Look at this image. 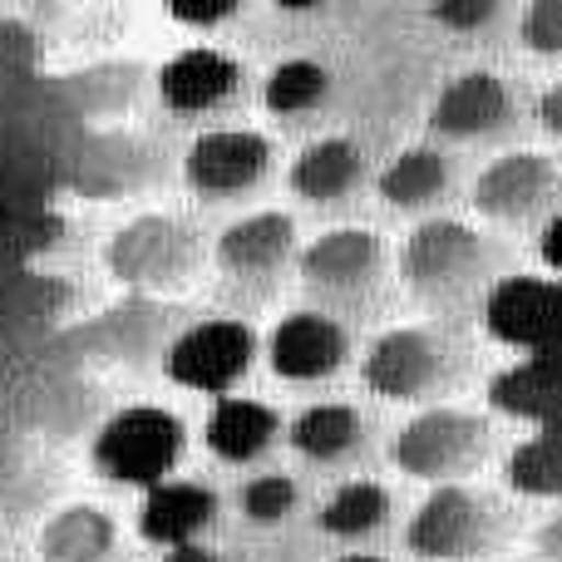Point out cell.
<instances>
[{"label":"cell","mask_w":562,"mask_h":562,"mask_svg":"<svg viewBox=\"0 0 562 562\" xmlns=\"http://www.w3.org/2000/svg\"><path fill=\"white\" fill-rule=\"evenodd\" d=\"M183 419L164 405H128L109 415L94 435V474L119 488H158L183 459Z\"/></svg>","instance_id":"1"},{"label":"cell","mask_w":562,"mask_h":562,"mask_svg":"<svg viewBox=\"0 0 562 562\" xmlns=\"http://www.w3.org/2000/svg\"><path fill=\"white\" fill-rule=\"evenodd\" d=\"M488 449V419L459 405H429L390 435V464L425 484H459Z\"/></svg>","instance_id":"2"},{"label":"cell","mask_w":562,"mask_h":562,"mask_svg":"<svg viewBox=\"0 0 562 562\" xmlns=\"http://www.w3.org/2000/svg\"><path fill=\"white\" fill-rule=\"evenodd\" d=\"M203 243L198 233L173 213H144L134 223H124L104 247V262L114 281L138 291H173L193 277Z\"/></svg>","instance_id":"3"},{"label":"cell","mask_w":562,"mask_h":562,"mask_svg":"<svg viewBox=\"0 0 562 562\" xmlns=\"http://www.w3.org/2000/svg\"><path fill=\"white\" fill-rule=\"evenodd\" d=\"M494 524L498 514L488 504V494H479L469 484H435L409 514L405 548L425 562H464L488 548Z\"/></svg>","instance_id":"4"},{"label":"cell","mask_w":562,"mask_h":562,"mask_svg":"<svg viewBox=\"0 0 562 562\" xmlns=\"http://www.w3.org/2000/svg\"><path fill=\"white\" fill-rule=\"evenodd\" d=\"M494 262L484 233L459 217H425L405 243V277L419 296H454L469 291Z\"/></svg>","instance_id":"5"},{"label":"cell","mask_w":562,"mask_h":562,"mask_svg":"<svg viewBox=\"0 0 562 562\" xmlns=\"http://www.w3.org/2000/svg\"><path fill=\"white\" fill-rule=\"evenodd\" d=\"M252 360H257V330L247 326V321L213 316V321L188 326L183 336L168 346L164 366H168V380L223 400V395H233V385L252 370Z\"/></svg>","instance_id":"6"},{"label":"cell","mask_w":562,"mask_h":562,"mask_svg":"<svg viewBox=\"0 0 562 562\" xmlns=\"http://www.w3.org/2000/svg\"><path fill=\"white\" fill-rule=\"evenodd\" d=\"M562 198V168L558 158L538 154V148H514V154H498L484 173L469 188V203L479 217L488 223H533L538 213H548Z\"/></svg>","instance_id":"7"},{"label":"cell","mask_w":562,"mask_h":562,"mask_svg":"<svg viewBox=\"0 0 562 562\" xmlns=\"http://www.w3.org/2000/svg\"><path fill=\"white\" fill-rule=\"evenodd\" d=\"M449 375V346L425 326H390L370 340L360 380L380 400H419Z\"/></svg>","instance_id":"8"},{"label":"cell","mask_w":562,"mask_h":562,"mask_svg":"<svg viewBox=\"0 0 562 562\" xmlns=\"http://www.w3.org/2000/svg\"><path fill=\"white\" fill-rule=\"evenodd\" d=\"M272 168V138L257 128H207L188 144L183 178L203 198H237L252 193Z\"/></svg>","instance_id":"9"},{"label":"cell","mask_w":562,"mask_h":562,"mask_svg":"<svg viewBox=\"0 0 562 562\" xmlns=\"http://www.w3.org/2000/svg\"><path fill=\"white\" fill-rule=\"evenodd\" d=\"M346 356H350L346 326L330 321L326 311H291L267 336V366H272V375L291 380V385H311V380L336 375L346 366Z\"/></svg>","instance_id":"10"},{"label":"cell","mask_w":562,"mask_h":562,"mask_svg":"<svg viewBox=\"0 0 562 562\" xmlns=\"http://www.w3.org/2000/svg\"><path fill=\"white\" fill-rule=\"evenodd\" d=\"M514 119V89L494 69H464L429 104V134L435 138H488Z\"/></svg>","instance_id":"11"},{"label":"cell","mask_w":562,"mask_h":562,"mask_svg":"<svg viewBox=\"0 0 562 562\" xmlns=\"http://www.w3.org/2000/svg\"><path fill=\"white\" fill-rule=\"evenodd\" d=\"M243 89V65L217 45H188L158 69V99L173 114H213Z\"/></svg>","instance_id":"12"},{"label":"cell","mask_w":562,"mask_h":562,"mask_svg":"<svg viewBox=\"0 0 562 562\" xmlns=\"http://www.w3.org/2000/svg\"><path fill=\"white\" fill-rule=\"evenodd\" d=\"M385 247L370 227H330L301 247V277L311 291H360L380 277Z\"/></svg>","instance_id":"13"},{"label":"cell","mask_w":562,"mask_h":562,"mask_svg":"<svg viewBox=\"0 0 562 562\" xmlns=\"http://www.w3.org/2000/svg\"><path fill=\"white\" fill-rule=\"evenodd\" d=\"M296 252V223L281 207H262V213H243L217 233V267L227 277H267L277 272L286 257Z\"/></svg>","instance_id":"14"},{"label":"cell","mask_w":562,"mask_h":562,"mask_svg":"<svg viewBox=\"0 0 562 562\" xmlns=\"http://www.w3.org/2000/svg\"><path fill=\"white\" fill-rule=\"evenodd\" d=\"M217 518V494L193 479H164L158 488H148L138 504V533L154 548H188L207 533V524Z\"/></svg>","instance_id":"15"},{"label":"cell","mask_w":562,"mask_h":562,"mask_svg":"<svg viewBox=\"0 0 562 562\" xmlns=\"http://www.w3.org/2000/svg\"><path fill=\"white\" fill-rule=\"evenodd\" d=\"M360 178H366V148L346 134H326L311 138L296 158H291V193L306 198V203H340L346 193H356Z\"/></svg>","instance_id":"16"},{"label":"cell","mask_w":562,"mask_h":562,"mask_svg":"<svg viewBox=\"0 0 562 562\" xmlns=\"http://www.w3.org/2000/svg\"><path fill=\"white\" fill-rule=\"evenodd\" d=\"M277 435H281L277 409L252 395H223L203 425L207 449L223 464H252V459H262L277 445Z\"/></svg>","instance_id":"17"},{"label":"cell","mask_w":562,"mask_h":562,"mask_svg":"<svg viewBox=\"0 0 562 562\" xmlns=\"http://www.w3.org/2000/svg\"><path fill=\"white\" fill-rule=\"evenodd\" d=\"M114 518L99 504H65L40 524L35 558L40 562H104L114 553Z\"/></svg>","instance_id":"18"},{"label":"cell","mask_w":562,"mask_h":562,"mask_svg":"<svg viewBox=\"0 0 562 562\" xmlns=\"http://www.w3.org/2000/svg\"><path fill=\"white\" fill-rule=\"evenodd\" d=\"M445 188H449V158L435 144L400 148L375 178V193L395 213H425V207H435L445 198Z\"/></svg>","instance_id":"19"},{"label":"cell","mask_w":562,"mask_h":562,"mask_svg":"<svg viewBox=\"0 0 562 562\" xmlns=\"http://www.w3.org/2000/svg\"><path fill=\"white\" fill-rule=\"evenodd\" d=\"M360 439H366V419L356 405H340V400H316L286 425V445L311 464H336Z\"/></svg>","instance_id":"20"},{"label":"cell","mask_w":562,"mask_h":562,"mask_svg":"<svg viewBox=\"0 0 562 562\" xmlns=\"http://www.w3.org/2000/svg\"><path fill=\"white\" fill-rule=\"evenodd\" d=\"M390 518V494L375 479H346L340 488H330L326 504L316 514V528L326 538H370L375 528H385Z\"/></svg>","instance_id":"21"},{"label":"cell","mask_w":562,"mask_h":562,"mask_svg":"<svg viewBox=\"0 0 562 562\" xmlns=\"http://www.w3.org/2000/svg\"><path fill=\"white\" fill-rule=\"evenodd\" d=\"M326 94H330V69L316 65V59H301V55L272 65L262 79V104L272 109L277 119L311 114L316 104H326Z\"/></svg>","instance_id":"22"},{"label":"cell","mask_w":562,"mask_h":562,"mask_svg":"<svg viewBox=\"0 0 562 562\" xmlns=\"http://www.w3.org/2000/svg\"><path fill=\"white\" fill-rule=\"evenodd\" d=\"M296 498L301 494L286 474H252L243 488H237V508H243V518L257 528H272L281 518H291Z\"/></svg>","instance_id":"23"},{"label":"cell","mask_w":562,"mask_h":562,"mask_svg":"<svg viewBox=\"0 0 562 562\" xmlns=\"http://www.w3.org/2000/svg\"><path fill=\"white\" fill-rule=\"evenodd\" d=\"M518 35L533 55L562 59V0H533V5L518 15Z\"/></svg>","instance_id":"24"},{"label":"cell","mask_w":562,"mask_h":562,"mask_svg":"<svg viewBox=\"0 0 562 562\" xmlns=\"http://www.w3.org/2000/svg\"><path fill=\"white\" fill-rule=\"evenodd\" d=\"M498 15L494 0H464V5H435V20L449 30H479Z\"/></svg>","instance_id":"25"},{"label":"cell","mask_w":562,"mask_h":562,"mask_svg":"<svg viewBox=\"0 0 562 562\" xmlns=\"http://www.w3.org/2000/svg\"><path fill=\"white\" fill-rule=\"evenodd\" d=\"M237 5H173V20H183V25H223V20H233Z\"/></svg>","instance_id":"26"},{"label":"cell","mask_w":562,"mask_h":562,"mask_svg":"<svg viewBox=\"0 0 562 562\" xmlns=\"http://www.w3.org/2000/svg\"><path fill=\"white\" fill-rule=\"evenodd\" d=\"M538 124L553 138H562V79H553V85L543 89V99H538Z\"/></svg>","instance_id":"27"},{"label":"cell","mask_w":562,"mask_h":562,"mask_svg":"<svg viewBox=\"0 0 562 562\" xmlns=\"http://www.w3.org/2000/svg\"><path fill=\"white\" fill-rule=\"evenodd\" d=\"M158 562H217L213 548H203V543H188V548H168Z\"/></svg>","instance_id":"28"},{"label":"cell","mask_w":562,"mask_h":562,"mask_svg":"<svg viewBox=\"0 0 562 562\" xmlns=\"http://www.w3.org/2000/svg\"><path fill=\"white\" fill-rule=\"evenodd\" d=\"M336 562H390V558H380V553H346V558H336Z\"/></svg>","instance_id":"29"}]
</instances>
